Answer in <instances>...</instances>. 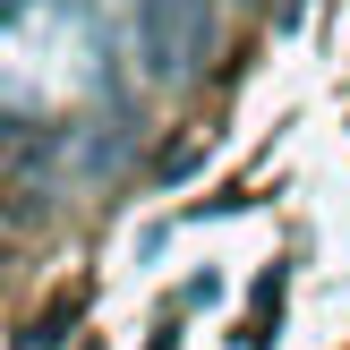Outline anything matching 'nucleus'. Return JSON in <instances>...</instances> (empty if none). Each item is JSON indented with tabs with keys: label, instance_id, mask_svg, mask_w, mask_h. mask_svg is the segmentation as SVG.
Wrapping results in <instances>:
<instances>
[{
	"label": "nucleus",
	"instance_id": "nucleus-1",
	"mask_svg": "<svg viewBox=\"0 0 350 350\" xmlns=\"http://www.w3.org/2000/svg\"><path fill=\"white\" fill-rule=\"evenodd\" d=\"M214 9L222 0H171V34H180V77L214 51Z\"/></svg>",
	"mask_w": 350,
	"mask_h": 350
},
{
	"label": "nucleus",
	"instance_id": "nucleus-3",
	"mask_svg": "<svg viewBox=\"0 0 350 350\" xmlns=\"http://www.w3.org/2000/svg\"><path fill=\"white\" fill-rule=\"evenodd\" d=\"M9 9H17V0H0V17H9Z\"/></svg>",
	"mask_w": 350,
	"mask_h": 350
},
{
	"label": "nucleus",
	"instance_id": "nucleus-2",
	"mask_svg": "<svg viewBox=\"0 0 350 350\" xmlns=\"http://www.w3.org/2000/svg\"><path fill=\"white\" fill-rule=\"evenodd\" d=\"M68 325H77V299H51V308H43V325H34L26 342H34V350H60V342H68Z\"/></svg>",
	"mask_w": 350,
	"mask_h": 350
}]
</instances>
